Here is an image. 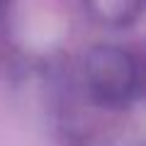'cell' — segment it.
Returning a JSON list of instances; mask_svg holds the SVG:
<instances>
[{
    "mask_svg": "<svg viewBox=\"0 0 146 146\" xmlns=\"http://www.w3.org/2000/svg\"><path fill=\"white\" fill-rule=\"evenodd\" d=\"M93 80L105 100L122 102L134 88V66L131 58L119 49H100L93 54Z\"/></svg>",
    "mask_w": 146,
    "mask_h": 146,
    "instance_id": "cell-1",
    "label": "cell"
},
{
    "mask_svg": "<svg viewBox=\"0 0 146 146\" xmlns=\"http://www.w3.org/2000/svg\"><path fill=\"white\" fill-rule=\"evenodd\" d=\"M3 5H5V0H0V10H3Z\"/></svg>",
    "mask_w": 146,
    "mask_h": 146,
    "instance_id": "cell-2",
    "label": "cell"
}]
</instances>
